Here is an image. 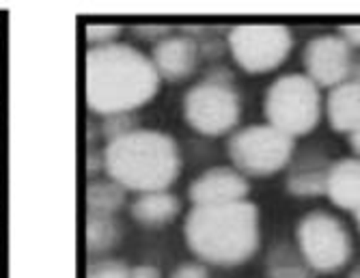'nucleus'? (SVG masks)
I'll return each mask as SVG.
<instances>
[{
	"label": "nucleus",
	"instance_id": "12",
	"mask_svg": "<svg viewBox=\"0 0 360 278\" xmlns=\"http://www.w3.org/2000/svg\"><path fill=\"white\" fill-rule=\"evenodd\" d=\"M333 162H328V156L307 149L298 158H291L289 172L285 179V188L293 196H319L326 190V177Z\"/></svg>",
	"mask_w": 360,
	"mask_h": 278
},
{
	"label": "nucleus",
	"instance_id": "2",
	"mask_svg": "<svg viewBox=\"0 0 360 278\" xmlns=\"http://www.w3.org/2000/svg\"><path fill=\"white\" fill-rule=\"evenodd\" d=\"M184 239L201 263L236 267L259 246V207L252 201L192 205L184 218Z\"/></svg>",
	"mask_w": 360,
	"mask_h": 278
},
{
	"label": "nucleus",
	"instance_id": "1",
	"mask_svg": "<svg viewBox=\"0 0 360 278\" xmlns=\"http://www.w3.org/2000/svg\"><path fill=\"white\" fill-rule=\"evenodd\" d=\"M160 89L151 58L129 44L89 48L84 61V97L91 113L108 117L136 113Z\"/></svg>",
	"mask_w": 360,
	"mask_h": 278
},
{
	"label": "nucleus",
	"instance_id": "10",
	"mask_svg": "<svg viewBox=\"0 0 360 278\" xmlns=\"http://www.w3.org/2000/svg\"><path fill=\"white\" fill-rule=\"evenodd\" d=\"M250 186L246 177L233 166H212L196 175L188 186V198L192 205H224L246 201Z\"/></svg>",
	"mask_w": 360,
	"mask_h": 278
},
{
	"label": "nucleus",
	"instance_id": "15",
	"mask_svg": "<svg viewBox=\"0 0 360 278\" xmlns=\"http://www.w3.org/2000/svg\"><path fill=\"white\" fill-rule=\"evenodd\" d=\"M179 210H181L179 198L169 190L139 194L132 201V205H129L132 218L147 229H158V227L169 225L171 220L177 218Z\"/></svg>",
	"mask_w": 360,
	"mask_h": 278
},
{
	"label": "nucleus",
	"instance_id": "18",
	"mask_svg": "<svg viewBox=\"0 0 360 278\" xmlns=\"http://www.w3.org/2000/svg\"><path fill=\"white\" fill-rule=\"evenodd\" d=\"M121 239V225L112 216H86V246L91 255H104Z\"/></svg>",
	"mask_w": 360,
	"mask_h": 278
},
{
	"label": "nucleus",
	"instance_id": "27",
	"mask_svg": "<svg viewBox=\"0 0 360 278\" xmlns=\"http://www.w3.org/2000/svg\"><path fill=\"white\" fill-rule=\"evenodd\" d=\"M352 80H356V82H360V61L356 63V65H352Z\"/></svg>",
	"mask_w": 360,
	"mask_h": 278
},
{
	"label": "nucleus",
	"instance_id": "3",
	"mask_svg": "<svg viewBox=\"0 0 360 278\" xmlns=\"http://www.w3.org/2000/svg\"><path fill=\"white\" fill-rule=\"evenodd\" d=\"M102 166L108 179L125 192H158L169 190L181 170L177 141L160 129L139 127L117 141L106 143Z\"/></svg>",
	"mask_w": 360,
	"mask_h": 278
},
{
	"label": "nucleus",
	"instance_id": "23",
	"mask_svg": "<svg viewBox=\"0 0 360 278\" xmlns=\"http://www.w3.org/2000/svg\"><path fill=\"white\" fill-rule=\"evenodd\" d=\"M134 34H139L145 42H160L165 39L167 34H171V26H162V24H143V26H134L132 28Z\"/></svg>",
	"mask_w": 360,
	"mask_h": 278
},
{
	"label": "nucleus",
	"instance_id": "13",
	"mask_svg": "<svg viewBox=\"0 0 360 278\" xmlns=\"http://www.w3.org/2000/svg\"><path fill=\"white\" fill-rule=\"evenodd\" d=\"M323 194L345 212L360 210V158H339L330 164Z\"/></svg>",
	"mask_w": 360,
	"mask_h": 278
},
{
	"label": "nucleus",
	"instance_id": "19",
	"mask_svg": "<svg viewBox=\"0 0 360 278\" xmlns=\"http://www.w3.org/2000/svg\"><path fill=\"white\" fill-rule=\"evenodd\" d=\"M139 129V119L134 113H123V115H108L102 117V134L106 136V143L117 141V138Z\"/></svg>",
	"mask_w": 360,
	"mask_h": 278
},
{
	"label": "nucleus",
	"instance_id": "25",
	"mask_svg": "<svg viewBox=\"0 0 360 278\" xmlns=\"http://www.w3.org/2000/svg\"><path fill=\"white\" fill-rule=\"evenodd\" d=\"M132 278H162L160 270L149 265V263H141L136 267H132Z\"/></svg>",
	"mask_w": 360,
	"mask_h": 278
},
{
	"label": "nucleus",
	"instance_id": "26",
	"mask_svg": "<svg viewBox=\"0 0 360 278\" xmlns=\"http://www.w3.org/2000/svg\"><path fill=\"white\" fill-rule=\"evenodd\" d=\"M349 147H352V151L360 158V127H358L356 132L349 134Z\"/></svg>",
	"mask_w": 360,
	"mask_h": 278
},
{
	"label": "nucleus",
	"instance_id": "29",
	"mask_svg": "<svg viewBox=\"0 0 360 278\" xmlns=\"http://www.w3.org/2000/svg\"><path fill=\"white\" fill-rule=\"evenodd\" d=\"M354 220H356V227H358V231H360V210L354 212Z\"/></svg>",
	"mask_w": 360,
	"mask_h": 278
},
{
	"label": "nucleus",
	"instance_id": "9",
	"mask_svg": "<svg viewBox=\"0 0 360 278\" xmlns=\"http://www.w3.org/2000/svg\"><path fill=\"white\" fill-rule=\"evenodd\" d=\"M304 76L319 89H335L337 84L349 80L352 74V48L339 34L326 32L315 34L302 50Z\"/></svg>",
	"mask_w": 360,
	"mask_h": 278
},
{
	"label": "nucleus",
	"instance_id": "22",
	"mask_svg": "<svg viewBox=\"0 0 360 278\" xmlns=\"http://www.w3.org/2000/svg\"><path fill=\"white\" fill-rule=\"evenodd\" d=\"M171 278H210V272L201 261H184L171 272Z\"/></svg>",
	"mask_w": 360,
	"mask_h": 278
},
{
	"label": "nucleus",
	"instance_id": "17",
	"mask_svg": "<svg viewBox=\"0 0 360 278\" xmlns=\"http://www.w3.org/2000/svg\"><path fill=\"white\" fill-rule=\"evenodd\" d=\"M127 201V192L112 179H95L86 186V216H117Z\"/></svg>",
	"mask_w": 360,
	"mask_h": 278
},
{
	"label": "nucleus",
	"instance_id": "11",
	"mask_svg": "<svg viewBox=\"0 0 360 278\" xmlns=\"http://www.w3.org/2000/svg\"><path fill=\"white\" fill-rule=\"evenodd\" d=\"M199 46L194 39L186 37V34H167L165 39H160L151 48V63L160 80L179 82L194 74L196 63H199Z\"/></svg>",
	"mask_w": 360,
	"mask_h": 278
},
{
	"label": "nucleus",
	"instance_id": "14",
	"mask_svg": "<svg viewBox=\"0 0 360 278\" xmlns=\"http://www.w3.org/2000/svg\"><path fill=\"white\" fill-rule=\"evenodd\" d=\"M326 119L339 134H352L360 127V82L345 80L326 95Z\"/></svg>",
	"mask_w": 360,
	"mask_h": 278
},
{
	"label": "nucleus",
	"instance_id": "21",
	"mask_svg": "<svg viewBox=\"0 0 360 278\" xmlns=\"http://www.w3.org/2000/svg\"><path fill=\"white\" fill-rule=\"evenodd\" d=\"M121 34V26L117 24H91L86 26V42L91 48H102L117 44Z\"/></svg>",
	"mask_w": 360,
	"mask_h": 278
},
{
	"label": "nucleus",
	"instance_id": "7",
	"mask_svg": "<svg viewBox=\"0 0 360 278\" xmlns=\"http://www.w3.org/2000/svg\"><path fill=\"white\" fill-rule=\"evenodd\" d=\"M296 246L313 272L330 274L352 257V237L345 225L323 210L304 214L296 227Z\"/></svg>",
	"mask_w": 360,
	"mask_h": 278
},
{
	"label": "nucleus",
	"instance_id": "24",
	"mask_svg": "<svg viewBox=\"0 0 360 278\" xmlns=\"http://www.w3.org/2000/svg\"><path fill=\"white\" fill-rule=\"evenodd\" d=\"M337 34L349 48H360V24H345L339 28Z\"/></svg>",
	"mask_w": 360,
	"mask_h": 278
},
{
	"label": "nucleus",
	"instance_id": "16",
	"mask_svg": "<svg viewBox=\"0 0 360 278\" xmlns=\"http://www.w3.org/2000/svg\"><path fill=\"white\" fill-rule=\"evenodd\" d=\"M268 278H311L313 270L304 261L298 246L287 239H278L270 246L266 257Z\"/></svg>",
	"mask_w": 360,
	"mask_h": 278
},
{
	"label": "nucleus",
	"instance_id": "6",
	"mask_svg": "<svg viewBox=\"0 0 360 278\" xmlns=\"http://www.w3.org/2000/svg\"><path fill=\"white\" fill-rule=\"evenodd\" d=\"M224 42L246 74H268L291 52L293 34L285 24H238L229 28Z\"/></svg>",
	"mask_w": 360,
	"mask_h": 278
},
{
	"label": "nucleus",
	"instance_id": "20",
	"mask_svg": "<svg viewBox=\"0 0 360 278\" xmlns=\"http://www.w3.org/2000/svg\"><path fill=\"white\" fill-rule=\"evenodd\" d=\"M86 278H132V267L121 259H95L86 267Z\"/></svg>",
	"mask_w": 360,
	"mask_h": 278
},
{
	"label": "nucleus",
	"instance_id": "8",
	"mask_svg": "<svg viewBox=\"0 0 360 278\" xmlns=\"http://www.w3.org/2000/svg\"><path fill=\"white\" fill-rule=\"evenodd\" d=\"M181 113L192 129L205 136H220L238 125L242 101L233 84L203 78L184 93Z\"/></svg>",
	"mask_w": 360,
	"mask_h": 278
},
{
	"label": "nucleus",
	"instance_id": "5",
	"mask_svg": "<svg viewBox=\"0 0 360 278\" xmlns=\"http://www.w3.org/2000/svg\"><path fill=\"white\" fill-rule=\"evenodd\" d=\"M226 153L242 175L270 177L291 162L293 138L268 123H252L229 136Z\"/></svg>",
	"mask_w": 360,
	"mask_h": 278
},
{
	"label": "nucleus",
	"instance_id": "4",
	"mask_svg": "<svg viewBox=\"0 0 360 278\" xmlns=\"http://www.w3.org/2000/svg\"><path fill=\"white\" fill-rule=\"evenodd\" d=\"M321 93L304 74H283L274 78L264 97L268 125L296 138L313 132L321 119Z\"/></svg>",
	"mask_w": 360,
	"mask_h": 278
},
{
	"label": "nucleus",
	"instance_id": "28",
	"mask_svg": "<svg viewBox=\"0 0 360 278\" xmlns=\"http://www.w3.org/2000/svg\"><path fill=\"white\" fill-rule=\"evenodd\" d=\"M347 278H360V263H358V265H354V267L349 270Z\"/></svg>",
	"mask_w": 360,
	"mask_h": 278
}]
</instances>
